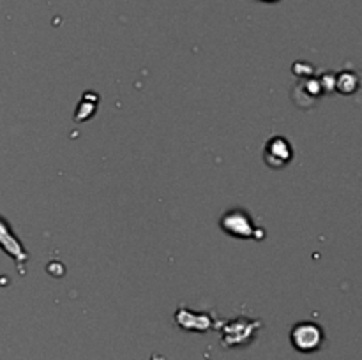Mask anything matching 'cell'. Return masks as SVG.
Segmentation results:
<instances>
[{
  "label": "cell",
  "instance_id": "8992f818",
  "mask_svg": "<svg viewBox=\"0 0 362 360\" xmlns=\"http://www.w3.org/2000/svg\"><path fill=\"white\" fill-rule=\"evenodd\" d=\"M262 2H276V0H262Z\"/></svg>",
  "mask_w": 362,
  "mask_h": 360
},
{
  "label": "cell",
  "instance_id": "7a4b0ae2",
  "mask_svg": "<svg viewBox=\"0 0 362 360\" xmlns=\"http://www.w3.org/2000/svg\"><path fill=\"white\" fill-rule=\"evenodd\" d=\"M221 228L226 231V233L233 235V237H239V238L253 237L251 217H249L248 212L240 210V208L230 210L223 215Z\"/></svg>",
  "mask_w": 362,
  "mask_h": 360
},
{
  "label": "cell",
  "instance_id": "5b68a950",
  "mask_svg": "<svg viewBox=\"0 0 362 360\" xmlns=\"http://www.w3.org/2000/svg\"><path fill=\"white\" fill-rule=\"evenodd\" d=\"M351 82H357V76L354 75V73H343V75H340V78H337V89H340V92L344 94V87L348 85V94L354 92V89L350 87Z\"/></svg>",
  "mask_w": 362,
  "mask_h": 360
},
{
  "label": "cell",
  "instance_id": "277c9868",
  "mask_svg": "<svg viewBox=\"0 0 362 360\" xmlns=\"http://www.w3.org/2000/svg\"><path fill=\"white\" fill-rule=\"evenodd\" d=\"M293 157V149L283 136H274L267 141L265 161L269 166L281 168L285 166Z\"/></svg>",
  "mask_w": 362,
  "mask_h": 360
},
{
  "label": "cell",
  "instance_id": "6da1fadb",
  "mask_svg": "<svg viewBox=\"0 0 362 360\" xmlns=\"http://www.w3.org/2000/svg\"><path fill=\"white\" fill-rule=\"evenodd\" d=\"M290 341H292L293 348L302 353L316 352L321 346V343H323V332H321V329L318 327L316 323H297L295 327L292 329Z\"/></svg>",
  "mask_w": 362,
  "mask_h": 360
},
{
  "label": "cell",
  "instance_id": "3957f363",
  "mask_svg": "<svg viewBox=\"0 0 362 360\" xmlns=\"http://www.w3.org/2000/svg\"><path fill=\"white\" fill-rule=\"evenodd\" d=\"M258 327L260 323H251L248 319H233L223 331V343L225 346L246 345Z\"/></svg>",
  "mask_w": 362,
  "mask_h": 360
}]
</instances>
